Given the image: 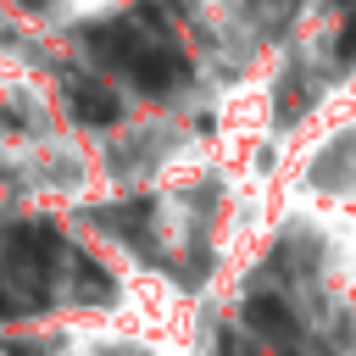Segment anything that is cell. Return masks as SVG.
Here are the masks:
<instances>
[{"instance_id": "1", "label": "cell", "mask_w": 356, "mask_h": 356, "mask_svg": "<svg viewBox=\"0 0 356 356\" xmlns=\"http://www.w3.org/2000/svg\"><path fill=\"white\" fill-rule=\"evenodd\" d=\"M67 106H72V117L78 122H95V128H106V122H117V95L106 89V83H95V78H72L67 83Z\"/></svg>"}, {"instance_id": "4", "label": "cell", "mask_w": 356, "mask_h": 356, "mask_svg": "<svg viewBox=\"0 0 356 356\" xmlns=\"http://www.w3.org/2000/svg\"><path fill=\"white\" fill-rule=\"evenodd\" d=\"M72 273H78V289H83V300H89V295H95V300H111V278L100 273V261L78 256V261H72Z\"/></svg>"}, {"instance_id": "3", "label": "cell", "mask_w": 356, "mask_h": 356, "mask_svg": "<svg viewBox=\"0 0 356 356\" xmlns=\"http://www.w3.org/2000/svg\"><path fill=\"white\" fill-rule=\"evenodd\" d=\"M245 317H250V328H261V334H273V339H289V334H295V323H289V312H284L278 295H250V300H245Z\"/></svg>"}, {"instance_id": "2", "label": "cell", "mask_w": 356, "mask_h": 356, "mask_svg": "<svg viewBox=\"0 0 356 356\" xmlns=\"http://www.w3.org/2000/svg\"><path fill=\"white\" fill-rule=\"evenodd\" d=\"M6 239H11V256H17L22 267H33V273H44L50 256H56V228H50V222H17Z\"/></svg>"}]
</instances>
